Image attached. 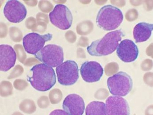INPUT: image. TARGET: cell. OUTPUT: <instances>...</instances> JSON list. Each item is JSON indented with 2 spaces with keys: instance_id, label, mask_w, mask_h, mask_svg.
I'll use <instances>...</instances> for the list:
<instances>
[{
  "instance_id": "1",
  "label": "cell",
  "mask_w": 153,
  "mask_h": 115,
  "mask_svg": "<svg viewBox=\"0 0 153 115\" xmlns=\"http://www.w3.org/2000/svg\"><path fill=\"white\" fill-rule=\"evenodd\" d=\"M30 71L32 76L28 77L27 81L37 90L48 91L56 84V74L52 67L41 63L34 66Z\"/></svg>"
},
{
  "instance_id": "2",
  "label": "cell",
  "mask_w": 153,
  "mask_h": 115,
  "mask_svg": "<svg viewBox=\"0 0 153 115\" xmlns=\"http://www.w3.org/2000/svg\"><path fill=\"white\" fill-rule=\"evenodd\" d=\"M124 35L121 30L108 32L102 38L93 42L87 47L88 52L93 56L110 55L116 50Z\"/></svg>"
},
{
  "instance_id": "3",
  "label": "cell",
  "mask_w": 153,
  "mask_h": 115,
  "mask_svg": "<svg viewBox=\"0 0 153 115\" xmlns=\"http://www.w3.org/2000/svg\"><path fill=\"white\" fill-rule=\"evenodd\" d=\"M123 19V13L118 7L111 5L101 7L97 14L96 23L99 28L109 31L116 29Z\"/></svg>"
},
{
  "instance_id": "4",
  "label": "cell",
  "mask_w": 153,
  "mask_h": 115,
  "mask_svg": "<svg viewBox=\"0 0 153 115\" xmlns=\"http://www.w3.org/2000/svg\"><path fill=\"white\" fill-rule=\"evenodd\" d=\"M107 85L112 95L124 97L131 91L133 80L126 72H120L108 78Z\"/></svg>"
},
{
  "instance_id": "5",
  "label": "cell",
  "mask_w": 153,
  "mask_h": 115,
  "mask_svg": "<svg viewBox=\"0 0 153 115\" xmlns=\"http://www.w3.org/2000/svg\"><path fill=\"white\" fill-rule=\"evenodd\" d=\"M35 56L40 62L53 68L58 66L64 60L62 48L53 44L45 46Z\"/></svg>"
},
{
  "instance_id": "6",
  "label": "cell",
  "mask_w": 153,
  "mask_h": 115,
  "mask_svg": "<svg viewBox=\"0 0 153 115\" xmlns=\"http://www.w3.org/2000/svg\"><path fill=\"white\" fill-rule=\"evenodd\" d=\"M56 72L59 83L69 86L76 83L79 78V70L75 61L68 60L56 67Z\"/></svg>"
},
{
  "instance_id": "7",
  "label": "cell",
  "mask_w": 153,
  "mask_h": 115,
  "mask_svg": "<svg viewBox=\"0 0 153 115\" xmlns=\"http://www.w3.org/2000/svg\"><path fill=\"white\" fill-rule=\"evenodd\" d=\"M50 22L56 27L62 30L68 29L72 24V15L66 5L57 4L49 13Z\"/></svg>"
},
{
  "instance_id": "8",
  "label": "cell",
  "mask_w": 153,
  "mask_h": 115,
  "mask_svg": "<svg viewBox=\"0 0 153 115\" xmlns=\"http://www.w3.org/2000/svg\"><path fill=\"white\" fill-rule=\"evenodd\" d=\"M52 37V34L50 33L41 35L32 32L24 36L23 38V45L27 53L35 55L43 49L45 43L50 41Z\"/></svg>"
},
{
  "instance_id": "9",
  "label": "cell",
  "mask_w": 153,
  "mask_h": 115,
  "mask_svg": "<svg viewBox=\"0 0 153 115\" xmlns=\"http://www.w3.org/2000/svg\"><path fill=\"white\" fill-rule=\"evenodd\" d=\"M4 16L9 22L20 23L26 18L27 11L25 6L16 0L7 1L3 9Z\"/></svg>"
},
{
  "instance_id": "10",
  "label": "cell",
  "mask_w": 153,
  "mask_h": 115,
  "mask_svg": "<svg viewBox=\"0 0 153 115\" xmlns=\"http://www.w3.org/2000/svg\"><path fill=\"white\" fill-rule=\"evenodd\" d=\"M80 73L83 79L88 83L99 81L104 74V69L95 61H87L82 65Z\"/></svg>"
},
{
  "instance_id": "11",
  "label": "cell",
  "mask_w": 153,
  "mask_h": 115,
  "mask_svg": "<svg viewBox=\"0 0 153 115\" xmlns=\"http://www.w3.org/2000/svg\"><path fill=\"white\" fill-rule=\"evenodd\" d=\"M107 115H129L130 108L126 99L118 96H111L106 101Z\"/></svg>"
},
{
  "instance_id": "12",
  "label": "cell",
  "mask_w": 153,
  "mask_h": 115,
  "mask_svg": "<svg viewBox=\"0 0 153 115\" xmlns=\"http://www.w3.org/2000/svg\"><path fill=\"white\" fill-rule=\"evenodd\" d=\"M119 58L125 63H131L137 60L139 51L137 46L131 40L125 39L120 42L117 49Z\"/></svg>"
},
{
  "instance_id": "13",
  "label": "cell",
  "mask_w": 153,
  "mask_h": 115,
  "mask_svg": "<svg viewBox=\"0 0 153 115\" xmlns=\"http://www.w3.org/2000/svg\"><path fill=\"white\" fill-rule=\"evenodd\" d=\"M62 108L68 115H82L85 111V102L79 95L71 94L64 99Z\"/></svg>"
},
{
  "instance_id": "14",
  "label": "cell",
  "mask_w": 153,
  "mask_h": 115,
  "mask_svg": "<svg viewBox=\"0 0 153 115\" xmlns=\"http://www.w3.org/2000/svg\"><path fill=\"white\" fill-rule=\"evenodd\" d=\"M17 58L16 52L11 46H0V70L7 72L15 66Z\"/></svg>"
},
{
  "instance_id": "15",
  "label": "cell",
  "mask_w": 153,
  "mask_h": 115,
  "mask_svg": "<svg viewBox=\"0 0 153 115\" xmlns=\"http://www.w3.org/2000/svg\"><path fill=\"white\" fill-rule=\"evenodd\" d=\"M152 24L145 22H140L135 26L133 30L134 39L137 43L148 41L152 36Z\"/></svg>"
},
{
  "instance_id": "16",
  "label": "cell",
  "mask_w": 153,
  "mask_h": 115,
  "mask_svg": "<svg viewBox=\"0 0 153 115\" xmlns=\"http://www.w3.org/2000/svg\"><path fill=\"white\" fill-rule=\"evenodd\" d=\"M86 115H106V105L102 102L93 101L87 105Z\"/></svg>"
}]
</instances>
